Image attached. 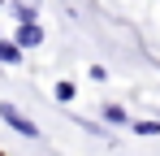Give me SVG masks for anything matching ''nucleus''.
I'll use <instances>...</instances> for the list:
<instances>
[{"instance_id":"1","label":"nucleus","mask_w":160,"mask_h":156,"mask_svg":"<svg viewBox=\"0 0 160 156\" xmlns=\"http://www.w3.org/2000/svg\"><path fill=\"white\" fill-rule=\"evenodd\" d=\"M0 117H4V122H9L13 130H18V134H26V139H35V134H39V126L30 122L22 108H13V104H0Z\"/></svg>"},{"instance_id":"2","label":"nucleus","mask_w":160,"mask_h":156,"mask_svg":"<svg viewBox=\"0 0 160 156\" xmlns=\"http://www.w3.org/2000/svg\"><path fill=\"white\" fill-rule=\"evenodd\" d=\"M39 39H43V30H39L35 22H22V26H18V48H35Z\"/></svg>"},{"instance_id":"3","label":"nucleus","mask_w":160,"mask_h":156,"mask_svg":"<svg viewBox=\"0 0 160 156\" xmlns=\"http://www.w3.org/2000/svg\"><path fill=\"white\" fill-rule=\"evenodd\" d=\"M0 61H4V65H18V61H22V48H18V44H4V39H0Z\"/></svg>"},{"instance_id":"4","label":"nucleus","mask_w":160,"mask_h":156,"mask_svg":"<svg viewBox=\"0 0 160 156\" xmlns=\"http://www.w3.org/2000/svg\"><path fill=\"white\" fill-rule=\"evenodd\" d=\"M56 100L65 104V100H74V96H78V91H74V82H56V91H52Z\"/></svg>"},{"instance_id":"5","label":"nucleus","mask_w":160,"mask_h":156,"mask_svg":"<svg viewBox=\"0 0 160 156\" xmlns=\"http://www.w3.org/2000/svg\"><path fill=\"white\" fill-rule=\"evenodd\" d=\"M104 117L117 122V126H126V108H117V104H104Z\"/></svg>"},{"instance_id":"6","label":"nucleus","mask_w":160,"mask_h":156,"mask_svg":"<svg viewBox=\"0 0 160 156\" xmlns=\"http://www.w3.org/2000/svg\"><path fill=\"white\" fill-rule=\"evenodd\" d=\"M134 134H160V122H134Z\"/></svg>"}]
</instances>
